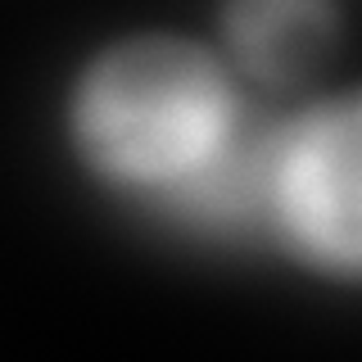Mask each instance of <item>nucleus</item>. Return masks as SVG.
<instances>
[{
    "instance_id": "f257e3e1",
    "label": "nucleus",
    "mask_w": 362,
    "mask_h": 362,
    "mask_svg": "<svg viewBox=\"0 0 362 362\" xmlns=\"http://www.w3.org/2000/svg\"><path fill=\"white\" fill-rule=\"evenodd\" d=\"M68 136L100 181L173 195L226 168L240 136V90L209 45L136 32L77 73Z\"/></svg>"
},
{
    "instance_id": "f03ea898",
    "label": "nucleus",
    "mask_w": 362,
    "mask_h": 362,
    "mask_svg": "<svg viewBox=\"0 0 362 362\" xmlns=\"http://www.w3.org/2000/svg\"><path fill=\"white\" fill-rule=\"evenodd\" d=\"M272 226L299 263L362 281V90L303 109L263 163Z\"/></svg>"
},
{
    "instance_id": "7ed1b4c3",
    "label": "nucleus",
    "mask_w": 362,
    "mask_h": 362,
    "mask_svg": "<svg viewBox=\"0 0 362 362\" xmlns=\"http://www.w3.org/2000/svg\"><path fill=\"white\" fill-rule=\"evenodd\" d=\"M218 23L226 59L267 90L308 86L344 37L339 0H222Z\"/></svg>"
}]
</instances>
